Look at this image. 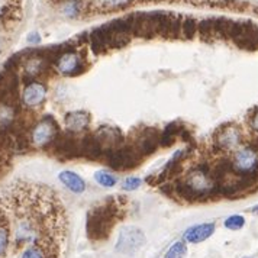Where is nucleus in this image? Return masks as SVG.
I'll return each instance as SVG.
<instances>
[{
	"label": "nucleus",
	"mask_w": 258,
	"mask_h": 258,
	"mask_svg": "<svg viewBox=\"0 0 258 258\" xmlns=\"http://www.w3.org/2000/svg\"><path fill=\"white\" fill-rule=\"evenodd\" d=\"M216 187H218L216 174L212 173L209 167L199 165L188 171L183 184L177 188V191L181 198L193 200L211 196Z\"/></svg>",
	"instance_id": "f257e3e1"
},
{
	"label": "nucleus",
	"mask_w": 258,
	"mask_h": 258,
	"mask_svg": "<svg viewBox=\"0 0 258 258\" xmlns=\"http://www.w3.org/2000/svg\"><path fill=\"white\" fill-rule=\"evenodd\" d=\"M115 205H102L99 208H96L93 211H90L87 216V234L89 236L99 241V239H105L110 234V229L113 228V225L116 222L117 213H119Z\"/></svg>",
	"instance_id": "f03ea898"
},
{
	"label": "nucleus",
	"mask_w": 258,
	"mask_h": 258,
	"mask_svg": "<svg viewBox=\"0 0 258 258\" xmlns=\"http://www.w3.org/2000/svg\"><path fill=\"white\" fill-rule=\"evenodd\" d=\"M147 244V236L140 226L125 225L119 229L116 239V251L123 255H134Z\"/></svg>",
	"instance_id": "7ed1b4c3"
},
{
	"label": "nucleus",
	"mask_w": 258,
	"mask_h": 258,
	"mask_svg": "<svg viewBox=\"0 0 258 258\" xmlns=\"http://www.w3.org/2000/svg\"><path fill=\"white\" fill-rule=\"evenodd\" d=\"M231 168L239 176L251 178L258 176V147L245 145L235 151Z\"/></svg>",
	"instance_id": "20e7f679"
},
{
	"label": "nucleus",
	"mask_w": 258,
	"mask_h": 258,
	"mask_svg": "<svg viewBox=\"0 0 258 258\" xmlns=\"http://www.w3.org/2000/svg\"><path fill=\"white\" fill-rule=\"evenodd\" d=\"M58 128H57V122L52 117H44L41 119L35 126L32 128L31 132V142L32 145H35L36 148H44L49 145L51 142L57 138Z\"/></svg>",
	"instance_id": "39448f33"
},
{
	"label": "nucleus",
	"mask_w": 258,
	"mask_h": 258,
	"mask_svg": "<svg viewBox=\"0 0 258 258\" xmlns=\"http://www.w3.org/2000/svg\"><path fill=\"white\" fill-rule=\"evenodd\" d=\"M215 144L221 151H225V153L235 151L242 144V132L235 125H226L218 131L215 137Z\"/></svg>",
	"instance_id": "423d86ee"
},
{
	"label": "nucleus",
	"mask_w": 258,
	"mask_h": 258,
	"mask_svg": "<svg viewBox=\"0 0 258 258\" xmlns=\"http://www.w3.org/2000/svg\"><path fill=\"white\" fill-rule=\"evenodd\" d=\"M138 153L134 150L126 148V147H119L110 150L109 154V164L112 165L115 170H126L137 164L138 161Z\"/></svg>",
	"instance_id": "0eeeda50"
},
{
	"label": "nucleus",
	"mask_w": 258,
	"mask_h": 258,
	"mask_svg": "<svg viewBox=\"0 0 258 258\" xmlns=\"http://www.w3.org/2000/svg\"><path fill=\"white\" fill-rule=\"evenodd\" d=\"M57 70L62 76H77L84 70V59L77 52H64L57 59Z\"/></svg>",
	"instance_id": "6e6552de"
},
{
	"label": "nucleus",
	"mask_w": 258,
	"mask_h": 258,
	"mask_svg": "<svg viewBox=\"0 0 258 258\" xmlns=\"http://www.w3.org/2000/svg\"><path fill=\"white\" fill-rule=\"evenodd\" d=\"M216 231V223L215 222H203L198 225H191L183 234V239L187 244H200L206 239H209Z\"/></svg>",
	"instance_id": "1a4fd4ad"
},
{
	"label": "nucleus",
	"mask_w": 258,
	"mask_h": 258,
	"mask_svg": "<svg viewBox=\"0 0 258 258\" xmlns=\"http://www.w3.org/2000/svg\"><path fill=\"white\" fill-rule=\"evenodd\" d=\"M47 99V87L42 83H29L22 92V102L28 107H38Z\"/></svg>",
	"instance_id": "9d476101"
},
{
	"label": "nucleus",
	"mask_w": 258,
	"mask_h": 258,
	"mask_svg": "<svg viewBox=\"0 0 258 258\" xmlns=\"http://www.w3.org/2000/svg\"><path fill=\"white\" fill-rule=\"evenodd\" d=\"M58 180L70 190L71 193L76 195H82L86 191V181L80 174H77L76 171L71 170H64L58 174Z\"/></svg>",
	"instance_id": "9b49d317"
},
{
	"label": "nucleus",
	"mask_w": 258,
	"mask_h": 258,
	"mask_svg": "<svg viewBox=\"0 0 258 258\" xmlns=\"http://www.w3.org/2000/svg\"><path fill=\"white\" fill-rule=\"evenodd\" d=\"M66 125L71 132H83L90 125V116L84 110H74L67 113L66 116Z\"/></svg>",
	"instance_id": "f8f14e48"
},
{
	"label": "nucleus",
	"mask_w": 258,
	"mask_h": 258,
	"mask_svg": "<svg viewBox=\"0 0 258 258\" xmlns=\"http://www.w3.org/2000/svg\"><path fill=\"white\" fill-rule=\"evenodd\" d=\"M93 178L99 186L105 188H113L117 184V177L107 170H97L93 174Z\"/></svg>",
	"instance_id": "ddd939ff"
},
{
	"label": "nucleus",
	"mask_w": 258,
	"mask_h": 258,
	"mask_svg": "<svg viewBox=\"0 0 258 258\" xmlns=\"http://www.w3.org/2000/svg\"><path fill=\"white\" fill-rule=\"evenodd\" d=\"M186 255H187V242L184 239H178L170 245L164 258H184Z\"/></svg>",
	"instance_id": "4468645a"
},
{
	"label": "nucleus",
	"mask_w": 258,
	"mask_h": 258,
	"mask_svg": "<svg viewBox=\"0 0 258 258\" xmlns=\"http://www.w3.org/2000/svg\"><path fill=\"white\" fill-rule=\"evenodd\" d=\"M158 144V138L154 132L150 134H144L141 138H140V148H138V153H153Z\"/></svg>",
	"instance_id": "2eb2a0df"
},
{
	"label": "nucleus",
	"mask_w": 258,
	"mask_h": 258,
	"mask_svg": "<svg viewBox=\"0 0 258 258\" xmlns=\"http://www.w3.org/2000/svg\"><path fill=\"white\" fill-rule=\"evenodd\" d=\"M225 228L226 229H231V231H239V229H242L244 228V225H245V218L242 216V215H231L229 218H226L225 219Z\"/></svg>",
	"instance_id": "dca6fc26"
},
{
	"label": "nucleus",
	"mask_w": 258,
	"mask_h": 258,
	"mask_svg": "<svg viewBox=\"0 0 258 258\" xmlns=\"http://www.w3.org/2000/svg\"><path fill=\"white\" fill-rule=\"evenodd\" d=\"M42 66H44V59H41V58L28 59V62H26V66H25V71H26V74H29V76H36V74H39V73H41V70H42Z\"/></svg>",
	"instance_id": "f3484780"
},
{
	"label": "nucleus",
	"mask_w": 258,
	"mask_h": 258,
	"mask_svg": "<svg viewBox=\"0 0 258 258\" xmlns=\"http://www.w3.org/2000/svg\"><path fill=\"white\" fill-rule=\"evenodd\" d=\"M142 184V180L140 177H135V176H131L126 177L125 180H123V183H122V188L125 190V191H135L137 188L141 187Z\"/></svg>",
	"instance_id": "a211bd4d"
},
{
	"label": "nucleus",
	"mask_w": 258,
	"mask_h": 258,
	"mask_svg": "<svg viewBox=\"0 0 258 258\" xmlns=\"http://www.w3.org/2000/svg\"><path fill=\"white\" fill-rule=\"evenodd\" d=\"M80 12V2L79 0H69L66 5H64V13L67 16H77Z\"/></svg>",
	"instance_id": "6ab92c4d"
},
{
	"label": "nucleus",
	"mask_w": 258,
	"mask_h": 258,
	"mask_svg": "<svg viewBox=\"0 0 258 258\" xmlns=\"http://www.w3.org/2000/svg\"><path fill=\"white\" fill-rule=\"evenodd\" d=\"M249 126H251V129H252L254 132H257L258 134V109H255L254 113L249 117Z\"/></svg>",
	"instance_id": "aec40b11"
},
{
	"label": "nucleus",
	"mask_w": 258,
	"mask_h": 258,
	"mask_svg": "<svg viewBox=\"0 0 258 258\" xmlns=\"http://www.w3.org/2000/svg\"><path fill=\"white\" fill-rule=\"evenodd\" d=\"M28 42L29 44H39L41 42V36L38 32H32V34H29L28 36Z\"/></svg>",
	"instance_id": "412c9836"
}]
</instances>
